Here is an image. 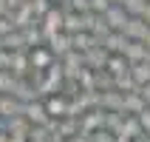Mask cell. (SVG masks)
I'll return each instance as SVG.
<instances>
[{
    "label": "cell",
    "instance_id": "cell-1",
    "mask_svg": "<svg viewBox=\"0 0 150 142\" xmlns=\"http://www.w3.org/2000/svg\"><path fill=\"white\" fill-rule=\"evenodd\" d=\"M40 26H42V31H45V37L65 31V9H62V6H54L48 14L40 20Z\"/></svg>",
    "mask_w": 150,
    "mask_h": 142
},
{
    "label": "cell",
    "instance_id": "cell-2",
    "mask_svg": "<svg viewBox=\"0 0 150 142\" xmlns=\"http://www.w3.org/2000/svg\"><path fill=\"white\" fill-rule=\"evenodd\" d=\"M11 23H14V29L17 31H25V29H28V26H34V23H40V20H37V17H34V9H31V0H25L23 6L17 9V11H11Z\"/></svg>",
    "mask_w": 150,
    "mask_h": 142
},
{
    "label": "cell",
    "instance_id": "cell-3",
    "mask_svg": "<svg viewBox=\"0 0 150 142\" xmlns=\"http://www.w3.org/2000/svg\"><path fill=\"white\" fill-rule=\"evenodd\" d=\"M105 128V108H96V111H85L79 117V131L85 134H96Z\"/></svg>",
    "mask_w": 150,
    "mask_h": 142
},
{
    "label": "cell",
    "instance_id": "cell-4",
    "mask_svg": "<svg viewBox=\"0 0 150 142\" xmlns=\"http://www.w3.org/2000/svg\"><path fill=\"white\" fill-rule=\"evenodd\" d=\"M85 31L88 34H93V37H99V40H105L110 34V26L105 23V17L102 14H93V11H85Z\"/></svg>",
    "mask_w": 150,
    "mask_h": 142
},
{
    "label": "cell",
    "instance_id": "cell-5",
    "mask_svg": "<svg viewBox=\"0 0 150 142\" xmlns=\"http://www.w3.org/2000/svg\"><path fill=\"white\" fill-rule=\"evenodd\" d=\"M28 54H31V66H34V71H45L48 66H54V63H57V54H54L48 46H37V49H31Z\"/></svg>",
    "mask_w": 150,
    "mask_h": 142
},
{
    "label": "cell",
    "instance_id": "cell-6",
    "mask_svg": "<svg viewBox=\"0 0 150 142\" xmlns=\"http://www.w3.org/2000/svg\"><path fill=\"white\" fill-rule=\"evenodd\" d=\"M11 97H17V100L23 102V105H28V102H34V100H42L40 97V91H37V85L25 77V80H17V85H14V91H11Z\"/></svg>",
    "mask_w": 150,
    "mask_h": 142
},
{
    "label": "cell",
    "instance_id": "cell-7",
    "mask_svg": "<svg viewBox=\"0 0 150 142\" xmlns=\"http://www.w3.org/2000/svg\"><path fill=\"white\" fill-rule=\"evenodd\" d=\"M102 17H105V23L110 26V31H125L127 20H130V14L125 11V6H110Z\"/></svg>",
    "mask_w": 150,
    "mask_h": 142
},
{
    "label": "cell",
    "instance_id": "cell-8",
    "mask_svg": "<svg viewBox=\"0 0 150 142\" xmlns=\"http://www.w3.org/2000/svg\"><path fill=\"white\" fill-rule=\"evenodd\" d=\"M11 74H14L17 80H25V77H31V74H34V66H31V54H28V51H14Z\"/></svg>",
    "mask_w": 150,
    "mask_h": 142
},
{
    "label": "cell",
    "instance_id": "cell-9",
    "mask_svg": "<svg viewBox=\"0 0 150 142\" xmlns=\"http://www.w3.org/2000/svg\"><path fill=\"white\" fill-rule=\"evenodd\" d=\"M125 57H127L130 66H133V63H150L147 43H144V40H130V43H127V49H125Z\"/></svg>",
    "mask_w": 150,
    "mask_h": 142
},
{
    "label": "cell",
    "instance_id": "cell-10",
    "mask_svg": "<svg viewBox=\"0 0 150 142\" xmlns=\"http://www.w3.org/2000/svg\"><path fill=\"white\" fill-rule=\"evenodd\" d=\"M23 114L31 119V125H45V122L51 119L48 108H45V100H34V102H28Z\"/></svg>",
    "mask_w": 150,
    "mask_h": 142
},
{
    "label": "cell",
    "instance_id": "cell-11",
    "mask_svg": "<svg viewBox=\"0 0 150 142\" xmlns=\"http://www.w3.org/2000/svg\"><path fill=\"white\" fill-rule=\"evenodd\" d=\"M45 46H48L51 51H54V54H57V60H62L68 54V51L74 49V43H71V34L68 31H59V34H51L48 37V43H45Z\"/></svg>",
    "mask_w": 150,
    "mask_h": 142
},
{
    "label": "cell",
    "instance_id": "cell-12",
    "mask_svg": "<svg viewBox=\"0 0 150 142\" xmlns=\"http://www.w3.org/2000/svg\"><path fill=\"white\" fill-rule=\"evenodd\" d=\"M28 80L37 85V91H40V97H42V100H45V97H51V94H59V85L54 83V80H51L45 71H34Z\"/></svg>",
    "mask_w": 150,
    "mask_h": 142
},
{
    "label": "cell",
    "instance_id": "cell-13",
    "mask_svg": "<svg viewBox=\"0 0 150 142\" xmlns=\"http://www.w3.org/2000/svg\"><path fill=\"white\" fill-rule=\"evenodd\" d=\"M108 60H110V51L105 46H96V49L85 51V66L93 68V71H99V68H108Z\"/></svg>",
    "mask_w": 150,
    "mask_h": 142
},
{
    "label": "cell",
    "instance_id": "cell-14",
    "mask_svg": "<svg viewBox=\"0 0 150 142\" xmlns=\"http://www.w3.org/2000/svg\"><path fill=\"white\" fill-rule=\"evenodd\" d=\"M150 34V26L144 23V17H130L125 26V37L127 40H144Z\"/></svg>",
    "mask_w": 150,
    "mask_h": 142
},
{
    "label": "cell",
    "instance_id": "cell-15",
    "mask_svg": "<svg viewBox=\"0 0 150 142\" xmlns=\"http://www.w3.org/2000/svg\"><path fill=\"white\" fill-rule=\"evenodd\" d=\"M6 131L11 136H28V134H31V119L25 117V114L11 117V119H6Z\"/></svg>",
    "mask_w": 150,
    "mask_h": 142
},
{
    "label": "cell",
    "instance_id": "cell-16",
    "mask_svg": "<svg viewBox=\"0 0 150 142\" xmlns=\"http://www.w3.org/2000/svg\"><path fill=\"white\" fill-rule=\"evenodd\" d=\"M45 108H48V114L54 119H62L65 108H68V97L65 94H51V97H45Z\"/></svg>",
    "mask_w": 150,
    "mask_h": 142
},
{
    "label": "cell",
    "instance_id": "cell-17",
    "mask_svg": "<svg viewBox=\"0 0 150 142\" xmlns=\"http://www.w3.org/2000/svg\"><path fill=\"white\" fill-rule=\"evenodd\" d=\"M127 37H125V31H110L105 40H102V46L110 51V54H125V49H127Z\"/></svg>",
    "mask_w": 150,
    "mask_h": 142
},
{
    "label": "cell",
    "instance_id": "cell-18",
    "mask_svg": "<svg viewBox=\"0 0 150 142\" xmlns=\"http://www.w3.org/2000/svg\"><path fill=\"white\" fill-rule=\"evenodd\" d=\"M0 49H8V51H28V43H25V34L23 31H11L6 37H0Z\"/></svg>",
    "mask_w": 150,
    "mask_h": 142
},
{
    "label": "cell",
    "instance_id": "cell-19",
    "mask_svg": "<svg viewBox=\"0 0 150 142\" xmlns=\"http://www.w3.org/2000/svg\"><path fill=\"white\" fill-rule=\"evenodd\" d=\"M102 108L105 111H122L125 114V94L122 91H102Z\"/></svg>",
    "mask_w": 150,
    "mask_h": 142
},
{
    "label": "cell",
    "instance_id": "cell-20",
    "mask_svg": "<svg viewBox=\"0 0 150 142\" xmlns=\"http://www.w3.org/2000/svg\"><path fill=\"white\" fill-rule=\"evenodd\" d=\"M144 108H150V105H147V100L142 97V91L125 94V114H133V117H139Z\"/></svg>",
    "mask_w": 150,
    "mask_h": 142
},
{
    "label": "cell",
    "instance_id": "cell-21",
    "mask_svg": "<svg viewBox=\"0 0 150 142\" xmlns=\"http://www.w3.org/2000/svg\"><path fill=\"white\" fill-rule=\"evenodd\" d=\"M119 134H127L133 142H139L144 136V128H142V122H139V117H133V114H127L125 117V128L119 131Z\"/></svg>",
    "mask_w": 150,
    "mask_h": 142
},
{
    "label": "cell",
    "instance_id": "cell-22",
    "mask_svg": "<svg viewBox=\"0 0 150 142\" xmlns=\"http://www.w3.org/2000/svg\"><path fill=\"white\" fill-rule=\"evenodd\" d=\"M116 91H122V94H133V91H142V85L133 80V74H130V71H125V74H119V77H116Z\"/></svg>",
    "mask_w": 150,
    "mask_h": 142
},
{
    "label": "cell",
    "instance_id": "cell-23",
    "mask_svg": "<svg viewBox=\"0 0 150 142\" xmlns=\"http://www.w3.org/2000/svg\"><path fill=\"white\" fill-rule=\"evenodd\" d=\"M76 83H79V88H82V91H99V88H96V71H93V68H88V66L79 71Z\"/></svg>",
    "mask_w": 150,
    "mask_h": 142
},
{
    "label": "cell",
    "instance_id": "cell-24",
    "mask_svg": "<svg viewBox=\"0 0 150 142\" xmlns=\"http://www.w3.org/2000/svg\"><path fill=\"white\" fill-rule=\"evenodd\" d=\"M125 117L127 114H122V111H105V128L113 131V134H119L125 128Z\"/></svg>",
    "mask_w": 150,
    "mask_h": 142
},
{
    "label": "cell",
    "instance_id": "cell-25",
    "mask_svg": "<svg viewBox=\"0 0 150 142\" xmlns=\"http://www.w3.org/2000/svg\"><path fill=\"white\" fill-rule=\"evenodd\" d=\"M108 71L113 77H119V74H125V71H130V63H127V57L125 54H110V60H108Z\"/></svg>",
    "mask_w": 150,
    "mask_h": 142
},
{
    "label": "cell",
    "instance_id": "cell-26",
    "mask_svg": "<svg viewBox=\"0 0 150 142\" xmlns=\"http://www.w3.org/2000/svg\"><path fill=\"white\" fill-rule=\"evenodd\" d=\"M65 31H68V34L85 31V17L76 14V11H65Z\"/></svg>",
    "mask_w": 150,
    "mask_h": 142
},
{
    "label": "cell",
    "instance_id": "cell-27",
    "mask_svg": "<svg viewBox=\"0 0 150 142\" xmlns=\"http://www.w3.org/2000/svg\"><path fill=\"white\" fill-rule=\"evenodd\" d=\"M130 74H133V80L144 88V85L150 83V63H133V66H130Z\"/></svg>",
    "mask_w": 150,
    "mask_h": 142
},
{
    "label": "cell",
    "instance_id": "cell-28",
    "mask_svg": "<svg viewBox=\"0 0 150 142\" xmlns=\"http://www.w3.org/2000/svg\"><path fill=\"white\" fill-rule=\"evenodd\" d=\"M96 88H99V91H113V88H116V77L110 74L108 68H99V71H96Z\"/></svg>",
    "mask_w": 150,
    "mask_h": 142
},
{
    "label": "cell",
    "instance_id": "cell-29",
    "mask_svg": "<svg viewBox=\"0 0 150 142\" xmlns=\"http://www.w3.org/2000/svg\"><path fill=\"white\" fill-rule=\"evenodd\" d=\"M59 136H65V139H71V136L79 134V119H71V117H62L59 119Z\"/></svg>",
    "mask_w": 150,
    "mask_h": 142
},
{
    "label": "cell",
    "instance_id": "cell-30",
    "mask_svg": "<svg viewBox=\"0 0 150 142\" xmlns=\"http://www.w3.org/2000/svg\"><path fill=\"white\" fill-rule=\"evenodd\" d=\"M59 6L65 9V11H76V14H85V11H91V0H62Z\"/></svg>",
    "mask_w": 150,
    "mask_h": 142
},
{
    "label": "cell",
    "instance_id": "cell-31",
    "mask_svg": "<svg viewBox=\"0 0 150 142\" xmlns=\"http://www.w3.org/2000/svg\"><path fill=\"white\" fill-rule=\"evenodd\" d=\"M51 131L45 125H31V134H28V142H51Z\"/></svg>",
    "mask_w": 150,
    "mask_h": 142
},
{
    "label": "cell",
    "instance_id": "cell-32",
    "mask_svg": "<svg viewBox=\"0 0 150 142\" xmlns=\"http://www.w3.org/2000/svg\"><path fill=\"white\" fill-rule=\"evenodd\" d=\"M150 0H125V11L130 17H142L144 14V9H147Z\"/></svg>",
    "mask_w": 150,
    "mask_h": 142
},
{
    "label": "cell",
    "instance_id": "cell-33",
    "mask_svg": "<svg viewBox=\"0 0 150 142\" xmlns=\"http://www.w3.org/2000/svg\"><path fill=\"white\" fill-rule=\"evenodd\" d=\"M17 85V77L11 71H0V94H11Z\"/></svg>",
    "mask_w": 150,
    "mask_h": 142
},
{
    "label": "cell",
    "instance_id": "cell-34",
    "mask_svg": "<svg viewBox=\"0 0 150 142\" xmlns=\"http://www.w3.org/2000/svg\"><path fill=\"white\" fill-rule=\"evenodd\" d=\"M31 9H34V17H37V20H42V17L48 14L51 9V0H31Z\"/></svg>",
    "mask_w": 150,
    "mask_h": 142
},
{
    "label": "cell",
    "instance_id": "cell-35",
    "mask_svg": "<svg viewBox=\"0 0 150 142\" xmlns=\"http://www.w3.org/2000/svg\"><path fill=\"white\" fill-rule=\"evenodd\" d=\"M11 63H14V51L0 49V71H11Z\"/></svg>",
    "mask_w": 150,
    "mask_h": 142
},
{
    "label": "cell",
    "instance_id": "cell-36",
    "mask_svg": "<svg viewBox=\"0 0 150 142\" xmlns=\"http://www.w3.org/2000/svg\"><path fill=\"white\" fill-rule=\"evenodd\" d=\"M110 6H113L110 0H91V11H93V14H105Z\"/></svg>",
    "mask_w": 150,
    "mask_h": 142
},
{
    "label": "cell",
    "instance_id": "cell-37",
    "mask_svg": "<svg viewBox=\"0 0 150 142\" xmlns=\"http://www.w3.org/2000/svg\"><path fill=\"white\" fill-rule=\"evenodd\" d=\"M93 142H116V134H113V131H108V128H102V131H96V134H93Z\"/></svg>",
    "mask_w": 150,
    "mask_h": 142
},
{
    "label": "cell",
    "instance_id": "cell-38",
    "mask_svg": "<svg viewBox=\"0 0 150 142\" xmlns=\"http://www.w3.org/2000/svg\"><path fill=\"white\" fill-rule=\"evenodd\" d=\"M14 31V23H11V17H0V37H6V34Z\"/></svg>",
    "mask_w": 150,
    "mask_h": 142
},
{
    "label": "cell",
    "instance_id": "cell-39",
    "mask_svg": "<svg viewBox=\"0 0 150 142\" xmlns=\"http://www.w3.org/2000/svg\"><path fill=\"white\" fill-rule=\"evenodd\" d=\"M139 122H142V128H144V134H150V108H144L142 114H139Z\"/></svg>",
    "mask_w": 150,
    "mask_h": 142
},
{
    "label": "cell",
    "instance_id": "cell-40",
    "mask_svg": "<svg viewBox=\"0 0 150 142\" xmlns=\"http://www.w3.org/2000/svg\"><path fill=\"white\" fill-rule=\"evenodd\" d=\"M11 9H8V0H0V17H8Z\"/></svg>",
    "mask_w": 150,
    "mask_h": 142
},
{
    "label": "cell",
    "instance_id": "cell-41",
    "mask_svg": "<svg viewBox=\"0 0 150 142\" xmlns=\"http://www.w3.org/2000/svg\"><path fill=\"white\" fill-rule=\"evenodd\" d=\"M23 3H25V0H8V9H11V11H17Z\"/></svg>",
    "mask_w": 150,
    "mask_h": 142
},
{
    "label": "cell",
    "instance_id": "cell-42",
    "mask_svg": "<svg viewBox=\"0 0 150 142\" xmlns=\"http://www.w3.org/2000/svg\"><path fill=\"white\" fill-rule=\"evenodd\" d=\"M142 97H144V100H147V105H150V83H147V85H144V88H142Z\"/></svg>",
    "mask_w": 150,
    "mask_h": 142
},
{
    "label": "cell",
    "instance_id": "cell-43",
    "mask_svg": "<svg viewBox=\"0 0 150 142\" xmlns=\"http://www.w3.org/2000/svg\"><path fill=\"white\" fill-rule=\"evenodd\" d=\"M0 142H11V136H8V131H0Z\"/></svg>",
    "mask_w": 150,
    "mask_h": 142
},
{
    "label": "cell",
    "instance_id": "cell-44",
    "mask_svg": "<svg viewBox=\"0 0 150 142\" xmlns=\"http://www.w3.org/2000/svg\"><path fill=\"white\" fill-rule=\"evenodd\" d=\"M142 17H144V23L150 26V3H147V9H144V14H142Z\"/></svg>",
    "mask_w": 150,
    "mask_h": 142
},
{
    "label": "cell",
    "instance_id": "cell-45",
    "mask_svg": "<svg viewBox=\"0 0 150 142\" xmlns=\"http://www.w3.org/2000/svg\"><path fill=\"white\" fill-rule=\"evenodd\" d=\"M110 3H113V6H125V0H110Z\"/></svg>",
    "mask_w": 150,
    "mask_h": 142
},
{
    "label": "cell",
    "instance_id": "cell-46",
    "mask_svg": "<svg viewBox=\"0 0 150 142\" xmlns=\"http://www.w3.org/2000/svg\"><path fill=\"white\" fill-rule=\"evenodd\" d=\"M0 131H6V119L0 117Z\"/></svg>",
    "mask_w": 150,
    "mask_h": 142
},
{
    "label": "cell",
    "instance_id": "cell-47",
    "mask_svg": "<svg viewBox=\"0 0 150 142\" xmlns=\"http://www.w3.org/2000/svg\"><path fill=\"white\" fill-rule=\"evenodd\" d=\"M139 142H150V134H144V136H142V139H139Z\"/></svg>",
    "mask_w": 150,
    "mask_h": 142
},
{
    "label": "cell",
    "instance_id": "cell-48",
    "mask_svg": "<svg viewBox=\"0 0 150 142\" xmlns=\"http://www.w3.org/2000/svg\"><path fill=\"white\" fill-rule=\"evenodd\" d=\"M144 43H147V49H150V34H147V37H144Z\"/></svg>",
    "mask_w": 150,
    "mask_h": 142
}]
</instances>
